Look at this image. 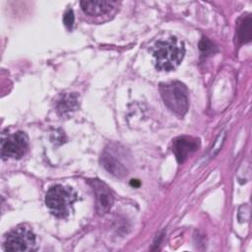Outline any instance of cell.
Returning <instances> with one entry per match:
<instances>
[{"mask_svg":"<svg viewBox=\"0 0 252 252\" xmlns=\"http://www.w3.org/2000/svg\"><path fill=\"white\" fill-rule=\"evenodd\" d=\"M152 52L156 68L159 71L169 72L181 63L185 54V46L183 41L175 36H170L167 39L157 41L152 48Z\"/></svg>","mask_w":252,"mask_h":252,"instance_id":"obj_1","label":"cell"},{"mask_svg":"<svg viewBox=\"0 0 252 252\" xmlns=\"http://www.w3.org/2000/svg\"><path fill=\"white\" fill-rule=\"evenodd\" d=\"M78 195L72 187L56 184L51 186L45 195V205L57 218H66L77 201Z\"/></svg>","mask_w":252,"mask_h":252,"instance_id":"obj_2","label":"cell"},{"mask_svg":"<svg viewBox=\"0 0 252 252\" xmlns=\"http://www.w3.org/2000/svg\"><path fill=\"white\" fill-rule=\"evenodd\" d=\"M159 92L164 104L174 113L183 116L189 106V93L186 86L178 81L161 83Z\"/></svg>","mask_w":252,"mask_h":252,"instance_id":"obj_3","label":"cell"},{"mask_svg":"<svg viewBox=\"0 0 252 252\" xmlns=\"http://www.w3.org/2000/svg\"><path fill=\"white\" fill-rule=\"evenodd\" d=\"M102 166L112 175L123 177L130 167V156L126 149L117 144H109L101 154Z\"/></svg>","mask_w":252,"mask_h":252,"instance_id":"obj_4","label":"cell"},{"mask_svg":"<svg viewBox=\"0 0 252 252\" xmlns=\"http://www.w3.org/2000/svg\"><path fill=\"white\" fill-rule=\"evenodd\" d=\"M6 251H34L36 250V239L32 230L26 225H19L5 236L3 243Z\"/></svg>","mask_w":252,"mask_h":252,"instance_id":"obj_5","label":"cell"},{"mask_svg":"<svg viewBox=\"0 0 252 252\" xmlns=\"http://www.w3.org/2000/svg\"><path fill=\"white\" fill-rule=\"evenodd\" d=\"M29 148V139L25 132L17 131L13 134L3 135L1 140V157L5 159L21 158Z\"/></svg>","mask_w":252,"mask_h":252,"instance_id":"obj_6","label":"cell"},{"mask_svg":"<svg viewBox=\"0 0 252 252\" xmlns=\"http://www.w3.org/2000/svg\"><path fill=\"white\" fill-rule=\"evenodd\" d=\"M88 183L94 195L96 213L100 216L106 214L111 209L114 202V197L110 188L99 179H90Z\"/></svg>","mask_w":252,"mask_h":252,"instance_id":"obj_7","label":"cell"},{"mask_svg":"<svg viewBox=\"0 0 252 252\" xmlns=\"http://www.w3.org/2000/svg\"><path fill=\"white\" fill-rule=\"evenodd\" d=\"M200 146V142L198 139L182 136L178 137L173 141L172 151L176 157V159L179 163H182L187 157L195 152Z\"/></svg>","mask_w":252,"mask_h":252,"instance_id":"obj_8","label":"cell"},{"mask_svg":"<svg viewBox=\"0 0 252 252\" xmlns=\"http://www.w3.org/2000/svg\"><path fill=\"white\" fill-rule=\"evenodd\" d=\"M116 4L115 1L109 0H93V1H81L80 5L85 14L92 17H98L108 14Z\"/></svg>","mask_w":252,"mask_h":252,"instance_id":"obj_9","label":"cell"},{"mask_svg":"<svg viewBox=\"0 0 252 252\" xmlns=\"http://www.w3.org/2000/svg\"><path fill=\"white\" fill-rule=\"evenodd\" d=\"M79 106L77 94H64L56 100V110L59 115H67L75 111Z\"/></svg>","mask_w":252,"mask_h":252,"instance_id":"obj_10","label":"cell"},{"mask_svg":"<svg viewBox=\"0 0 252 252\" xmlns=\"http://www.w3.org/2000/svg\"><path fill=\"white\" fill-rule=\"evenodd\" d=\"M236 37L239 43H247L252 38V19L251 15H243L237 22Z\"/></svg>","mask_w":252,"mask_h":252,"instance_id":"obj_11","label":"cell"},{"mask_svg":"<svg viewBox=\"0 0 252 252\" xmlns=\"http://www.w3.org/2000/svg\"><path fill=\"white\" fill-rule=\"evenodd\" d=\"M74 21H75V17H74V13L71 9H68L64 15H63V24L64 26L68 29L71 30L73 28L74 25Z\"/></svg>","mask_w":252,"mask_h":252,"instance_id":"obj_12","label":"cell"},{"mask_svg":"<svg viewBox=\"0 0 252 252\" xmlns=\"http://www.w3.org/2000/svg\"><path fill=\"white\" fill-rule=\"evenodd\" d=\"M199 47H200V50L204 53H209V52H214V44L208 39V38H202L200 43H199Z\"/></svg>","mask_w":252,"mask_h":252,"instance_id":"obj_13","label":"cell"}]
</instances>
